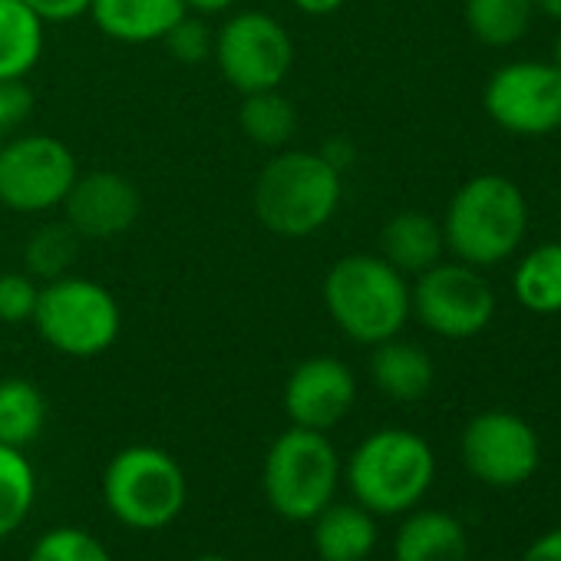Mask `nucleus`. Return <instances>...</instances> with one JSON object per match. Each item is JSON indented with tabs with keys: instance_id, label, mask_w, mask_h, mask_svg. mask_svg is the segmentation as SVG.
<instances>
[{
	"instance_id": "nucleus-22",
	"label": "nucleus",
	"mask_w": 561,
	"mask_h": 561,
	"mask_svg": "<svg viewBox=\"0 0 561 561\" xmlns=\"http://www.w3.org/2000/svg\"><path fill=\"white\" fill-rule=\"evenodd\" d=\"M47 426V397L34 380L8 377L0 380V443L27 449Z\"/></svg>"
},
{
	"instance_id": "nucleus-25",
	"label": "nucleus",
	"mask_w": 561,
	"mask_h": 561,
	"mask_svg": "<svg viewBox=\"0 0 561 561\" xmlns=\"http://www.w3.org/2000/svg\"><path fill=\"white\" fill-rule=\"evenodd\" d=\"M469 34L485 47L518 44L535 18L531 0H462Z\"/></svg>"
},
{
	"instance_id": "nucleus-31",
	"label": "nucleus",
	"mask_w": 561,
	"mask_h": 561,
	"mask_svg": "<svg viewBox=\"0 0 561 561\" xmlns=\"http://www.w3.org/2000/svg\"><path fill=\"white\" fill-rule=\"evenodd\" d=\"M44 24H70L90 14L93 0H24Z\"/></svg>"
},
{
	"instance_id": "nucleus-36",
	"label": "nucleus",
	"mask_w": 561,
	"mask_h": 561,
	"mask_svg": "<svg viewBox=\"0 0 561 561\" xmlns=\"http://www.w3.org/2000/svg\"><path fill=\"white\" fill-rule=\"evenodd\" d=\"M535 11L545 14L548 21H561V0H531Z\"/></svg>"
},
{
	"instance_id": "nucleus-5",
	"label": "nucleus",
	"mask_w": 561,
	"mask_h": 561,
	"mask_svg": "<svg viewBox=\"0 0 561 561\" xmlns=\"http://www.w3.org/2000/svg\"><path fill=\"white\" fill-rule=\"evenodd\" d=\"M344 462L328 433L288 426L261 462V489L267 505L285 522H314L334 499Z\"/></svg>"
},
{
	"instance_id": "nucleus-39",
	"label": "nucleus",
	"mask_w": 561,
	"mask_h": 561,
	"mask_svg": "<svg viewBox=\"0 0 561 561\" xmlns=\"http://www.w3.org/2000/svg\"><path fill=\"white\" fill-rule=\"evenodd\" d=\"M558 215H561V211H558Z\"/></svg>"
},
{
	"instance_id": "nucleus-32",
	"label": "nucleus",
	"mask_w": 561,
	"mask_h": 561,
	"mask_svg": "<svg viewBox=\"0 0 561 561\" xmlns=\"http://www.w3.org/2000/svg\"><path fill=\"white\" fill-rule=\"evenodd\" d=\"M518 561H561V525L548 528L545 535H538Z\"/></svg>"
},
{
	"instance_id": "nucleus-14",
	"label": "nucleus",
	"mask_w": 561,
	"mask_h": 561,
	"mask_svg": "<svg viewBox=\"0 0 561 561\" xmlns=\"http://www.w3.org/2000/svg\"><path fill=\"white\" fill-rule=\"evenodd\" d=\"M60 208L83 241H110L139 221L142 195L133 179L110 169H93L77 175Z\"/></svg>"
},
{
	"instance_id": "nucleus-23",
	"label": "nucleus",
	"mask_w": 561,
	"mask_h": 561,
	"mask_svg": "<svg viewBox=\"0 0 561 561\" xmlns=\"http://www.w3.org/2000/svg\"><path fill=\"white\" fill-rule=\"evenodd\" d=\"M238 126L261 149L271 152L288 149L291 136L298 133V106L280 90L244 93L238 110Z\"/></svg>"
},
{
	"instance_id": "nucleus-18",
	"label": "nucleus",
	"mask_w": 561,
	"mask_h": 561,
	"mask_svg": "<svg viewBox=\"0 0 561 561\" xmlns=\"http://www.w3.org/2000/svg\"><path fill=\"white\" fill-rule=\"evenodd\" d=\"M370 380H374V387L387 400L416 403V400H423L433 390L436 367H433V357L420 344L403 341L397 334V337H390L383 344H374V354H370Z\"/></svg>"
},
{
	"instance_id": "nucleus-34",
	"label": "nucleus",
	"mask_w": 561,
	"mask_h": 561,
	"mask_svg": "<svg viewBox=\"0 0 561 561\" xmlns=\"http://www.w3.org/2000/svg\"><path fill=\"white\" fill-rule=\"evenodd\" d=\"M291 4L308 18H331L347 4V0H291Z\"/></svg>"
},
{
	"instance_id": "nucleus-38",
	"label": "nucleus",
	"mask_w": 561,
	"mask_h": 561,
	"mask_svg": "<svg viewBox=\"0 0 561 561\" xmlns=\"http://www.w3.org/2000/svg\"><path fill=\"white\" fill-rule=\"evenodd\" d=\"M195 561H231V558H225V554H198Z\"/></svg>"
},
{
	"instance_id": "nucleus-10",
	"label": "nucleus",
	"mask_w": 561,
	"mask_h": 561,
	"mask_svg": "<svg viewBox=\"0 0 561 561\" xmlns=\"http://www.w3.org/2000/svg\"><path fill=\"white\" fill-rule=\"evenodd\" d=\"M410 314L446 341H469L495 318V295L479 267L462 261H439L416 274L410 288Z\"/></svg>"
},
{
	"instance_id": "nucleus-6",
	"label": "nucleus",
	"mask_w": 561,
	"mask_h": 561,
	"mask_svg": "<svg viewBox=\"0 0 561 561\" xmlns=\"http://www.w3.org/2000/svg\"><path fill=\"white\" fill-rule=\"evenodd\" d=\"M103 502L119 525L133 531H159L182 515L188 502V479L172 453L136 443L106 462Z\"/></svg>"
},
{
	"instance_id": "nucleus-17",
	"label": "nucleus",
	"mask_w": 561,
	"mask_h": 561,
	"mask_svg": "<svg viewBox=\"0 0 561 561\" xmlns=\"http://www.w3.org/2000/svg\"><path fill=\"white\" fill-rule=\"evenodd\" d=\"M311 541L321 561H367L380 541L377 515L360 502H331L311 522Z\"/></svg>"
},
{
	"instance_id": "nucleus-26",
	"label": "nucleus",
	"mask_w": 561,
	"mask_h": 561,
	"mask_svg": "<svg viewBox=\"0 0 561 561\" xmlns=\"http://www.w3.org/2000/svg\"><path fill=\"white\" fill-rule=\"evenodd\" d=\"M37 505V472L24 449L0 443V538L14 535Z\"/></svg>"
},
{
	"instance_id": "nucleus-19",
	"label": "nucleus",
	"mask_w": 561,
	"mask_h": 561,
	"mask_svg": "<svg viewBox=\"0 0 561 561\" xmlns=\"http://www.w3.org/2000/svg\"><path fill=\"white\" fill-rule=\"evenodd\" d=\"M443 251H446L443 225L416 208L397 211L380 231V257L407 277H416L426 267L439 264Z\"/></svg>"
},
{
	"instance_id": "nucleus-27",
	"label": "nucleus",
	"mask_w": 561,
	"mask_h": 561,
	"mask_svg": "<svg viewBox=\"0 0 561 561\" xmlns=\"http://www.w3.org/2000/svg\"><path fill=\"white\" fill-rule=\"evenodd\" d=\"M27 561H113V554L93 531L77 525H57L34 541Z\"/></svg>"
},
{
	"instance_id": "nucleus-12",
	"label": "nucleus",
	"mask_w": 561,
	"mask_h": 561,
	"mask_svg": "<svg viewBox=\"0 0 561 561\" xmlns=\"http://www.w3.org/2000/svg\"><path fill=\"white\" fill-rule=\"evenodd\" d=\"M482 106L489 119L512 136H548L561 129V70L545 60H515L499 67Z\"/></svg>"
},
{
	"instance_id": "nucleus-15",
	"label": "nucleus",
	"mask_w": 561,
	"mask_h": 561,
	"mask_svg": "<svg viewBox=\"0 0 561 561\" xmlns=\"http://www.w3.org/2000/svg\"><path fill=\"white\" fill-rule=\"evenodd\" d=\"M393 535V561H466L469 535L466 525L446 508H413L400 515Z\"/></svg>"
},
{
	"instance_id": "nucleus-37",
	"label": "nucleus",
	"mask_w": 561,
	"mask_h": 561,
	"mask_svg": "<svg viewBox=\"0 0 561 561\" xmlns=\"http://www.w3.org/2000/svg\"><path fill=\"white\" fill-rule=\"evenodd\" d=\"M551 64L561 70V34L554 37V44H551Z\"/></svg>"
},
{
	"instance_id": "nucleus-1",
	"label": "nucleus",
	"mask_w": 561,
	"mask_h": 561,
	"mask_svg": "<svg viewBox=\"0 0 561 561\" xmlns=\"http://www.w3.org/2000/svg\"><path fill=\"white\" fill-rule=\"evenodd\" d=\"M344 198V172L314 149H277L257 172L251 205L277 238H308L331 225Z\"/></svg>"
},
{
	"instance_id": "nucleus-9",
	"label": "nucleus",
	"mask_w": 561,
	"mask_h": 561,
	"mask_svg": "<svg viewBox=\"0 0 561 561\" xmlns=\"http://www.w3.org/2000/svg\"><path fill=\"white\" fill-rule=\"evenodd\" d=\"M225 83L234 93L280 90L295 70V41L288 27L264 11H238L215 31V54Z\"/></svg>"
},
{
	"instance_id": "nucleus-13",
	"label": "nucleus",
	"mask_w": 561,
	"mask_h": 561,
	"mask_svg": "<svg viewBox=\"0 0 561 561\" xmlns=\"http://www.w3.org/2000/svg\"><path fill=\"white\" fill-rule=\"evenodd\" d=\"M354 403H357V377L344 360L331 354L301 360L288 374L285 390H280V407H285L288 423L318 433H331L337 423H344Z\"/></svg>"
},
{
	"instance_id": "nucleus-21",
	"label": "nucleus",
	"mask_w": 561,
	"mask_h": 561,
	"mask_svg": "<svg viewBox=\"0 0 561 561\" xmlns=\"http://www.w3.org/2000/svg\"><path fill=\"white\" fill-rule=\"evenodd\" d=\"M512 291L531 314H561V241H545L522 254Z\"/></svg>"
},
{
	"instance_id": "nucleus-29",
	"label": "nucleus",
	"mask_w": 561,
	"mask_h": 561,
	"mask_svg": "<svg viewBox=\"0 0 561 561\" xmlns=\"http://www.w3.org/2000/svg\"><path fill=\"white\" fill-rule=\"evenodd\" d=\"M41 298V280L27 271H8L0 274V324H31Z\"/></svg>"
},
{
	"instance_id": "nucleus-16",
	"label": "nucleus",
	"mask_w": 561,
	"mask_h": 561,
	"mask_svg": "<svg viewBox=\"0 0 561 561\" xmlns=\"http://www.w3.org/2000/svg\"><path fill=\"white\" fill-rule=\"evenodd\" d=\"M188 14L185 0H93V24L116 44H159Z\"/></svg>"
},
{
	"instance_id": "nucleus-2",
	"label": "nucleus",
	"mask_w": 561,
	"mask_h": 561,
	"mask_svg": "<svg viewBox=\"0 0 561 561\" xmlns=\"http://www.w3.org/2000/svg\"><path fill=\"white\" fill-rule=\"evenodd\" d=\"M334 328L364 347L397 337L410 321V280L380 254H344L331 264L321 288Z\"/></svg>"
},
{
	"instance_id": "nucleus-20",
	"label": "nucleus",
	"mask_w": 561,
	"mask_h": 561,
	"mask_svg": "<svg viewBox=\"0 0 561 561\" xmlns=\"http://www.w3.org/2000/svg\"><path fill=\"white\" fill-rule=\"evenodd\" d=\"M47 24L24 0H0V80H27L44 57Z\"/></svg>"
},
{
	"instance_id": "nucleus-33",
	"label": "nucleus",
	"mask_w": 561,
	"mask_h": 561,
	"mask_svg": "<svg viewBox=\"0 0 561 561\" xmlns=\"http://www.w3.org/2000/svg\"><path fill=\"white\" fill-rule=\"evenodd\" d=\"M318 152H321L337 172H347V169L354 165V146H351L347 139H328Z\"/></svg>"
},
{
	"instance_id": "nucleus-8",
	"label": "nucleus",
	"mask_w": 561,
	"mask_h": 561,
	"mask_svg": "<svg viewBox=\"0 0 561 561\" xmlns=\"http://www.w3.org/2000/svg\"><path fill=\"white\" fill-rule=\"evenodd\" d=\"M77 175L80 162L57 136L14 133L0 142V205L18 215L60 208Z\"/></svg>"
},
{
	"instance_id": "nucleus-3",
	"label": "nucleus",
	"mask_w": 561,
	"mask_h": 561,
	"mask_svg": "<svg viewBox=\"0 0 561 561\" xmlns=\"http://www.w3.org/2000/svg\"><path fill=\"white\" fill-rule=\"evenodd\" d=\"M347 489L377 518H400L413 512L436 482L433 446L403 426H383L364 436L347 466Z\"/></svg>"
},
{
	"instance_id": "nucleus-30",
	"label": "nucleus",
	"mask_w": 561,
	"mask_h": 561,
	"mask_svg": "<svg viewBox=\"0 0 561 561\" xmlns=\"http://www.w3.org/2000/svg\"><path fill=\"white\" fill-rule=\"evenodd\" d=\"M34 110V93L24 80H0V136H14Z\"/></svg>"
},
{
	"instance_id": "nucleus-4",
	"label": "nucleus",
	"mask_w": 561,
	"mask_h": 561,
	"mask_svg": "<svg viewBox=\"0 0 561 561\" xmlns=\"http://www.w3.org/2000/svg\"><path fill=\"white\" fill-rule=\"evenodd\" d=\"M439 225L456 261L492 267L512 257L525 241L528 202L512 179L485 172L453 192Z\"/></svg>"
},
{
	"instance_id": "nucleus-11",
	"label": "nucleus",
	"mask_w": 561,
	"mask_h": 561,
	"mask_svg": "<svg viewBox=\"0 0 561 561\" xmlns=\"http://www.w3.org/2000/svg\"><path fill=\"white\" fill-rule=\"evenodd\" d=\"M462 466L489 489H515L528 482L541 462V443L528 420L508 410L472 416L459 439Z\"/></svg>"
},
{
	"instance_id": "nucleus-7",
	"label": "nucleus",
	"mask_w": 561,
	"mask_h": 561,
	"mask_svg": "<svg viewBox=\"0 0 561 561\" xmlns=\"http://www.w3.org/2000/svg\"><path fill=\"white\" fill-rule=\"evenodd\" d=\"M31 324L50 351L90 360L106 354L119 341L123 311L113 291L100 280L83 274H64L41 285Z\"/></svg>"
},
{
	"instance_id": "nucleus-24",
	"label": "nucleus",
	"mask_w": 561,
	"mask_h": 561,
	"mask_svg": "<svg viewBox=\"0 0 561 561\" xmlns=\"http://www.w3.org/2000/svg\"><path fill=\"white\" fill-rule=\"evenodd\" d=\"M80 251H83V238L67 218L44 221L31 231V238L24 244V271L37 280H54V277L73 274Z\"/></svg>"
},
{
	"instance_id": "nucleus-28",
	"label": "nucleus",
	"mask_w": 561,
	"mask_h": 561,
	"mask_svg": "<svg viewBox=\"0 0 561 561\" xmlns=\"http://www.w3.org/2000/svg\"><path fill=\"white\" fill-rule=\"evenodd\" d=\"M165 50L172 54L175 64H185V67H198L205 60H211L215 54V31L208 27V21L202 14H185L165 37H162Z\"/></svg>"
},
{
	"instance_id": "nucleus-35",
	"label": "nucleus",
	"mask_w": 561,
	"mask_h": 561,
	"mask_svg": "<svg viewBox=\"0 0 561 561\" xmlns=\"http://www.w3.org/2000/svg\"><path fill=\"white\" fill-rule=\"evenodd\" d=\"M238 4V0H185V8L192 14H202V18H215V14H225Z\"/></svg>"
}]
</instances>
